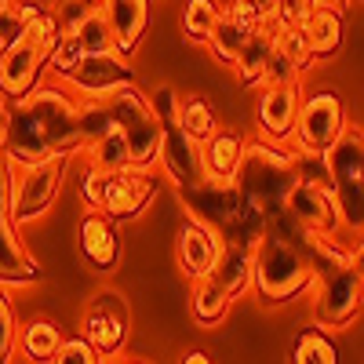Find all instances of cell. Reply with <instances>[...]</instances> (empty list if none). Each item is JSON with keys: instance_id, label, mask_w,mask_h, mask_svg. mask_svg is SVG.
<instances>
[{"instance_id": "1", "label": "cell", "mask_w": 364, "mask_h": 364, "mask_svg": "<svg viewBox=\"0 0 364 364\" xmlns=\"http://www.w3.org/2000/svg\"><path fill=\"white\" fill-rule=\"evenodd\" d=\"M77 99L55 84H37L29 95L8 102L0 120V149L11 168L70 161L80 154Z\"/></svg>"}, {"instance_id": "2", "label": "cell", "mask_w": 364, "mask_h": 364, "mask_svg": "<svg viewBox=\"0 0 364 364\" xmlns=\"http://www.w3.org/2000/svg\"><path fill=\"white\" fill-rule=\"evenodd\" d=\"M295 233L299 226L281 211L277 219L266 223V233L252 252V288L266 306H284L317 284Z\"/></svg>"}, {"instance_id": "3", "label": "cell", "mask_w": 364, "mask_h": 364, "mask_svg": "<svg viewBox=\"0 0 364 364\" xmlns=\"http://www.w3.org/2000/svg\"><path fill=\"white\" fill-rule=\"evenodd\" d=\"M178 204L186 211V219L211 230L223 245H237L255 252V245L266 233L262 211H255L245 197H240L233 178H200L193 186L178 190Z\"/></svg>"}, {"instance_id": "4", "label": "cell", "mask_w": 364, "mask_h": 364, "mask_svg": "<svg viewBox=\"0 0 364 364\" xmlns=\"http://www.w3.org/2000/svg\"><path fill=\"white\" fill-rule=\"evenodd\" d=\"M237 190L255 211H262V219H277L284 211V197L295 186V171H291V149L281 142H266L252 139L245 142V154L237 164Z\"/></svg>"}, {"instance_id": "5", "label": "cell", "mask_w": 364, "mask_h": 364, "mask_svg": "<svg viewBox=\"0 0 364 364\" xmlns=\"http://www.w3.org/2000/svg\"><path fill=\"white\" fill-rule=\"evenodd\" d=\"M149 99V109L161 120V154L157 164L164 168V175L175 182L178 190L193 186V182L204 178V157H200V142L178 124V91L171 84L154 87Z\"/></svg>"}, {"instance_id": "6", "label": "cell", "mask_w": 364, "mask_h": 364, "mask_svg": "<svg viewBox=\"0 0 364 364\" xmlns=\"http://www.w3.org/2000/svg\"><path fill=\"white\" fill-rule=\"evenodd\" d=\"M331 168V197L339 208V223L360 237L364 226V135L357 124H346V132L328 149Z\"/></svg>"}, {"instance_id": "7", "label": "cell", "mask_w": 364, "mask_h": 364, "mask_svg": "<svg viewBox=\"0 0 364 364\" xmlns=\"http://www.w3.org/2000/svg\"><path fill=\"white\" fill-rule=\"evenodd\" d=\"M106 106L113 117V128L124 135L128 168L149 171L161 154V120L149 109V99L132 84V87H120L113 95H106Z\"/></svg>"}, {"instance_id": "8", "label": "cell", "mask_w": 364, "mask_h": 364, "mask_svg": "<svg viewBox=\"0 0 364 364\" xmlns=\"http://www.w3.org/2000/svg\"><path fill=\"white\" fill-rule=\"evenodd\" d=\"M55 37H58V29H55L51 15L44 11L18 44L4 48V55H0V91H4L8 102L29 95L41 84V73L48 70V51H51Z\"/></svg>"}, {"instance_id": "9", "label": "cell", "mask_w": 364, "mask_h": 364, "mask_svg": "<svg viewBox=\"0 0 364 364\" xmlns=\"http://www.w3.org/2000/svg\"><path fill=\"white\" fill-rule=\"evenodd\" d=\"M350 124L346 117V102L336 87H317L310 95L299 99V113H295V128H291V149H321L328 154Z\"/></svg>"}, {"instance_id": "10", "label": "cell", "mask_w": 364, "mask_h": 364, "mask_svg": "<svg viewBox=\"0 0 364 364\" xmlns=\"http://www.w3.org/2000/svg\"><path fill=\"white\" fill-rule=\"evenodd\" d=\"M70 161H48V164H33V168H15L11 171V219L15 226L37 223L41 215H48L51 204L63 193Z\"/></svg>"}, {"instance_id": "11", "label": "cell", "mask_w": 364, "mask_h": 364, "mask_svg": "<svg viewBox=\"0 0 364 364\" xmlns=\"http://www.w3.org/2000/svg\"><path fill=\"white\" fill-rule=\"evenodd\" d=\"M317 299H314V328L317 331H343L357 321L360 302H364V273L360 262L331 273L317 281Z\"/></svg>"}, {"instance_id": "12", "label": "cell", "mask_w": 364, "mask_h": 364, "mask_svg": "<svg viewBox=\"0 0 364 364\" xmlns=\"http://www.w3.org/2000/svg\"><path fill=\"white\" fill-rule=\"evenodd\" d=\"M11 164L0 171V288H29L44 277V269L26 252L11 219Z\"/></svg>"}, {"instance_id": "13", "label": "cell", "mask_w": 364, "mask_h": 364, "mask_svg": "<svg viewBox=\"0 0 364 364\" xmlns=\"http://www.w3.org/2000/svg\"><path fill=\"white\" fill-rule=\"evenodd\" d=\"M128 331H132V314H128V302L117 291L106 288V291H95L87 299L77 336L95 346V353H102V357L120 353L128 343Z\"/></svg>"}, {"instance_id": "14", "label": "cell", "mask_w": 364, "mask_h": 364, "mask_svg": "<svg viewBox=\"0 0 364 364\" xmlns=\"http://www.w3.org/2000/svg\"><path fill=\"white\" fill-rule=\"evenodd\" d=\"M154 197H157L154 175L139 171V168H124V171H117V175L106 178L99 211L109 223H132V219L142 215L149 204H154Z\"/></svg>"}, {"instance_id": "15", "label": "cell", "mask_w": 364, "mask_h": 364, "mask_svg": "<svg viewBox=\"0 0 364 364\" xmlns=\"http://www.w3.org/2000/svg\"><path fill=\"white\" fill-rule=\"evenodd\" d=\"M66 84L84 99H106V95H113V91L135 84V66L128 63V58H120L117 51L84 55L80 66L70 73Z\"/></svg>"}, {"instance_id": "16", "label": "cell", "mask_w": 364, "mask_h": 364, "mask_svg": "<svg viewBox=\"0 0 364 364\" xmlns=\"http://www.w3.org/2000/svg\"><path fill=\"white\" fill-rule=\"evenodd\" d=\"M310 70H314V55H310V44H306V37H302V29H277V33H273V51L266 58L259 87L299 84Z\"/></svg>"}, {"instance_id": "17", "label": "cell", "mask_w": 364, "mask_h": 364, "mask_svg": "<svg viewBox=\"0 0 364 364\" xmlns=\"http://www.w3.org/2000/svg\"><path fill=\"white\" fill-rule=\"evenodd\" d=\"M299 99H302V87H299V84L262 87V95H259V102H255L259 139L288 146V142H291V128H295V113H299Z\"/></svg>"}, {"instance_id": "18", "label": "cell", "mask_w": 364, "mask_h": 364, "mask_svg": "<svg viewBox=\"0 0 364 364\" xmlns=\"http://www.w3.org/2000/svg\"><path fill=\"white\" fill-rule=\"evenodd\" d=\"M284 215L299 226V230H314V233H339V208L336 197L324 190H310V186H291V193L284 197Z\"/></svg>"}, {"instance_id": "19", "label": "cell", "mask_w": 364, "mask_h": 364, "mask_svg": "<svg viewBox=\"0 0 364 364\" xmlns=\"http://www.w3.org/2000/svg\"><path fill=\"white\" fill-rule=\"evenodd\" d=\"M149 4L154 0H102V15L109 22V37L113 51L120 58H132L135 48L142 44L146 29H149Z\"/></svg>"}, {"instance_id": "20", "label": "cell", "mask_w": 364, "mask_h": 364, "mask_svg": "<svg viewBox=\"0 0 364 364\" xmlns=\"http://www.w3.org/2000/svg\"><path fill=\"white\" fill-rule=\"evenodd\" d=\"M77 245L84 262L95 273H109L120 262V237H117V223H109L102 211H87L77 226Z\"/></svg>"}, {"instance_id": "21", "label": "cell", "mask_w": 364, "mask_h": 364, "mask_svg": "<svg viewBox=\"0 0 364 364\" xmlns=\"http://www.w3.org/2000/svg\"><path fill=\"white\" fill-rule=\"evenodd\" d=\"M219 252H223V240L197 223H186L175 233V259H178L182 277H190V281H204L215 269Z\"/></svg>"}, {"instance_id": "22", "label": "cell", "mask_w": 364, "mask_h": 364, "mask_svg": "<svg viewBox=\"0 0 364 364\" xmlns=\"http://www.w3.org/2000/svg\"><path fill=\"white\" fill-rule=\"evenodd\" d=\"M295 240H299V248H302V255H306V262H310L317 281H324V277H331V273H339V269L360 262V245L357 248H346V245H339V240H336V233L299 230Z\"/></svg>"}, {"instance_id": "23", "label": "cell", "mask_w": 364, "mask_h": 364, "mask_svg": "<svg viewBox=\"0 0 364 364\" xmlns=\"http://www.w3.org/2000/svg\"><path fill=\"white\" fill-rule=\"evenodd\" d=\"M302 37H306V44H310L314 63H328V58H336L339 48H343V37H346L343 11L328 8V4H317L310 11V18L302 22Z\"/></svg>"}, {"instance_id": "24", "label": "cell", "mask_w": 364, "mask_h": 364, "mask_svg": "<svg viewBox=\"0 0 364 364\" xmlns=\"http://www.w3.org/2000/svg\"><path fill=\"white\" fill-rule=\"evenodd\" d=\"M252 29H255V22H252L248 15H240L237 8L223 4L215 26H211V33H208L211 55H215L223 66H233V63H237V51L245 48V41L252 37Z\"/></svg>"}, {"instance_id": "25", "label": "cell", "mask_w": 364, "mask_h": 364, "mask_svg": "<svg viewBox=\"0 0 364 364\" xmlns=\"http://www.w3.org/2000/svg\"><path fill=\"white\" fill-rule=\"evenodd\" d=\"M208 281H215L230 299H245L252 291V252L237 248V245H223L215 269L208 273Z\"/></svg>"}, {"instance_id": "26", "label": "cell", "mask_w": 364, "mask_h": 364, "mask_svg": "<svg viewBox=\"0 0 364 364\" xmlns=\"http://www.w3.org/2000/svg\"><path fill=\"white\" fill-rule=\"evenodd\" d=\"M245 142L237 132H226L219 128L211 139L200 142V157H204V175L208 178H233L237 175V164H240V154H245Z\"/></svg>"}, {"instance_id": "27", "label": "cell", "mask_w": 364, "mask_h": 364, "mask_svg": "<svg viewBox=\"0 0 364 364\" xmlns=\"http://www.w3.org/2000/svg\"><path fill=\"white\" fill-rule=\"evenodd\" d=\"M273 26H255L252 37L245 41V48L237 51V63H233V73L245 87H259L262 84V70H266V58L273 51Z\"/></svg>"}, {"instance_id": "28", "label": "cell", "mask_w": 364, "mask_h": 364, "mask_svg": "<svg viewBox=\"0 0 364 364\" xmlns=\"http://www.w3.org/2000/svg\"><path fill=\"white\" fill-rule=\"evenodd\" d=\"M63 339H66L63 328L48 317H33V321L18 324V346H22L29 364H51V357L58 353Z\"/></svg>"}, {"instance_id": "29", "label": "cell", "mask_w": 364, "mask_h": 364, "mask_svg": "<svg viewBox=\"0 0 364 364\" xmlns=\"http://www.w3.org/2000/svg\"><path fill=\"white\" fill-rule=\"evenodd\" d=\"M230 306H233V299L215 284V281H193V299H190V314H193V321L200 324V328H215V324H223L226 321V314H230Z\"/></svg>"}, {"instance_id": "30", "label": "cell", "mask_w": 364, "mask_h": 364, "mask_svg": "<svg viewBox=\"0 0 364 364\" xmlns=\"http://www.w3.org/2000/svg\"><path fill=\"white\" fill-rule=\"evenodd\" d=\"M44 11L48 4H41V0H11V4H4L0 8V48L18 44Z\"/></svg>"}, {"instance_id": "31", "label": "cell", "mask_w": 364, "mask_h": 364, "mask_svg": "<svg viewBox=\"0 0 364 364\" xmlns=\"http://www.w3.org/2000/svg\"><path fill=\"white\" fill-rule=\"evenodd\" d=\"M84 154H87V168H95L102 175H117V171L128 168V146H124V135H120L117 128L106 132L95 142H87Z\"/></svg>"}, {"instance_id": "32", "label": "cell", "mask_w": 364, "mask_h": 364, "mask_svg": "<svg viewBox=\"0 0 364 364\" xmlns=\"http://www.w3.org/2000/svg\"><path fill=\"white\" fill-rule=\"evenodd\" d=\"M178 124L186 128L197 142H204V139H211L219 132L215 106H211L204 95H178Z\"/></svg>"}, {"instance_id": "33", "label": "cell", "mask_w": 364, "mask_h": 364, "mask_svg": "<svg viewBox=\"0 0 364 364\" xmlns=\"http://www.w3.org/2000/svg\"><path fill=\"white\" fill-rule=\"evenodd\" d=\"M291 171L299 186L331 193V168H328V154H321V149H291Z\"/></svg>"}, {"instance_id": "34", "label": "cell", "mask_w": 364, "mask_h": 364, "mask_svg": "<svg viewBox=\"0 0 364 364\" xmlns=\"http://www.w3.org/2000/svg\"><path fill=\"white\" fill-rule=\"evenodd\" d=\"M291 364H339V350L328 339V331L306 328L291 343Z\"/></svg>"}, {"instance_id": "35", "label": "cell", "mask_w": 364, "mask_h": 364, "mask_svg": "<svg viewBox=\"0 0 364 364\" xmlns=\"http://www.w3.org/2000/svg\"><path fill=\"white\" fill-rule=\"evenodd\" d=\"M223 11V0H186L182 8V33L193 44H208V33Z\"/></svg>"}, {"instance_id": "36", "label": "cell", "mask_w": 364, "mask_h": 364, "mask_svg": "<svg viewBox=\"0 0 364 364\" xmlns=\"http://www.w3.org/2000/svg\"><path fill=\"white\" fill-rule=\"evenodd\" d=\"M77 124H80V142L84 146L102 139L106 132H113V117H109L106 99H77Z\"/></svg>"}, {"instance_id": "37", "label": "cell", "mask_w": 364, "mask_h": 364, "mask_svg": "<svg viewBox=\"0 0 364 364\" xmlns=\"http://www.w3.org/2000/svg\"><path fill=\"white\" fill-rule=\"evenodd\" d=\"M73 37L80 44L84 55H102V51H113V37H109V22L102 15V8H91L84 15V22L73 29Z\"/></svg>"}, {"instance_id": "38", "label": "cell", "mask_w": 364, "mask_h": 364, "mask_svg": "<svg viewBox=\"0 0 364 364\" xmlns=\"http://www.w3.org/2000/svg\"><path fill=\"white\" fill-rule=\"evenodd\" d=\"M80 58H84V51H80L77 37H73V33H58L55 44H51V51H48V70H51L55 77L70 80V73L80 66Z\"/></svg>"}, {"instance_id": "39", "label": "cell", "mask_w": 364, "mask_h": 364, "mask_svg": "<svg viewBox=\"0 0 364 364\" xmlns=\"http://www.w3.org/2000/svg\"><path fill=\"white\" fill-rule=\"evenodd\" d=\"M15 350H18V314L11 295L0 288V364H11Z\"/></svg>"}, {"instance_id": "40", "label": "cell", "mask_w": 364, "mask_h": 364, "mask_svg": "<svg viewBox=\"0 0 364 364\" xmlns=\"http://www.w3.org/2000/svg\"><path fill=\"white\" fill-rule=\"evenodd\" d=\"M317 8V0H277L273 4V29H302V22L310 18V11Z\"/></svg>"}, {"instance_id": "41", "label": "cell", "mask_w": 364, "mask_h": 364, "mask_svg": "<svg viewBox=\"0 0 364 364\" xmlns=\"http://www.w3.org/2000/svg\"><path fill=\"white\" fill-rule=\"evenodd\" d=\"M87 11H91V4H84V0H51L48 4V15H51L58 33H73Z\"/></svg>"}, {"instance_id": "42", "label": "cell", "mask_w": 364, "mask_h": 364, "mask_svg": "<svg viewBox=\"0 0 364 364\" xmlns=\"http://www.w3.org/2000/svg\"><path fill=\"white\" fill-rule=\"evenodd\" d=\"M106 357L95 353V346L84 343L80 336H66L63 346H58V353L51 357V364H102Z\"/></svg>"}, {"instance_id": "43", "label": "cell", "mask_w": 364, "mask_h": 364, "mask_svg": "<svg viewBox=\"0 0 364 364\" xmlns=\"http://www.w3.org/2000/svg\"><path fill=\"white\" fill-rule=\"evenodd\" d=\"M106 178H109V175H102V171H95V168H84V175H80V197H84L87 211H99Z\"/></svg>"}, {"instance_id": "44", "label": "cell", "mask_w": 364, "mask_h": 364, "mask_svg": "<svg viewBox=\"0 0 364 364\" xmlns=\"http://www.w3.org/2000/svg\"><path fill=\"white\" fill-rule=\"evenodd\" d=\"M273 4H277V0H230V8H237L240 15H248L255 26H269L273 22Z\"/></svg>"}, {"instance_id": "45", "label": "cell", "mask_w": 364, "mask_h": 364, "mask_svg": "<svg viewBox=\"0 0 364 364\" xmlns=\"http://www.w3.org/2000/svg\"><path fill=\"white\" fill-rule=\"evenodd\" d=\"M178 364H211V357H208L204 350H193V353H186V357H182Z\"/></svg>"}, {"instance_id": "46", "label": "cell", "mask_w": 364, "mask_h": 364, "mask_svg": "<svg viewBox=\"0 0 364 364\" xmlns=\"http://www.w3.org/2000/svg\"><path fill=\"white\" fill-rule=\"evenodd\" d=\"M317 4H328V8H339V11H343V8L353 4V0H317Z\"/></svg>"}, {"instance_id": "47", "label": "cell", "mask_w": 364, "mask_h": 364, "mask_svg": "<svg viewBox=\"0 0 364 364\" xmlns=\"http://www.w3.org/2000/svg\"><path fill=\"white\" fill-rule=\"evenodd\" d=\"M4 109H8V99H4V91H0V120H4Z\"/></svg>"}, {"instance_id": "48", "label": "cell", "mask_w": 364, "mask_h": 364, "mask_svg": "<svg viewBox=\"0 0 364 364\" xmlns=\"http://www.w3.org/2000/svg\"><path fill=\"white\" fill-rule=\"evenodd\" d=\"M102 364H142V360H128L124 357V360H102Z\"/></svg>"}, {"instance_id": "49", "label": "cell", "mask_w": 364, "mask_h": 364, "mask_svg": "<svg viewBox=\"0 0 364 364\" xmlns=\"http://www.w3.org/2000/svg\"><path fill=\"white\" fill-rule=\"evenodd\" d=\"M8 168V161H4V149H0V171H4Z\"/></svg>"}, {"instance_id": "50", "label": "cell", "mask_w": 364, "mask_h": 364, "mask_svg": "<svg viewBox=\"0 0 364 364\" xmlns=\"http://www.w3.org/2000/svg\"><path fill=\"white\" fill-rule=\"evenodd\" d=\"M84 4H91V8H99V4H102V0H84Z\"/></svg>"}, {"instance_id": "51", "label": "cell", "mask_w": 364, "mask_h": 364, "mask_svg": "<svg viewBox=\"0 0 364 364\" xmlns=\"http://www.w3.org/2000/svg\"><path fill=\"white\" fill-rule=\"evenodd\" d=\"M4 4H11V0H0V8H4Z\"/></svg>"}, {"instance_id": "52", "label": "cell", "mask_w": 364, "mask_h": 364, "mask_svg": "<svg viewBox=\"0 0 364 364\" xmlns=\"http://www.w3.org/2000/svg\"><path fill=\"white\" fill-rule=\"evenodd\" d=\"M0 55H4V48H0Z\"/></svg>"}]
</instances>
